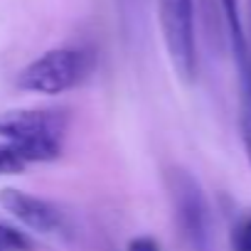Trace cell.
<instances>
[{
  "instance_id": "1",
  "label": "cell",
  "mask_w": 251,
  "mask_h": 251,
  "mask_svg": "<svg viewBox=\"0 0 251 251\" xmlns=\"http://www.w3.org/2000/svg\"><path fill=\"white\" fill-rule=\"evenodd\" d=\"M67 116L52 108H20L0 113V138L25 146L40 163H52L62 155Z\"/></svg>"
},
{
  "instance_id": "2",
  "label": "cell",
  "mask_w": 251,
  "mask_h": 251,
  "mask_svg": "<svg viewBox=\"0 0 251 251\" xmlns=\"http://www.w3.org/2000/svg\"><path fill=\"white\" fill-rule=\"evenodd\" d=\"M94 67L91 52L81 47H54L32 59L15 79L18 89L32 94H64L79 86Z\"/></svg>"
},
{
  "instance_id": "3",
  "label": "cell",
  "mask_w": 251,
  "mask_h": 251,
  "mask_svg": "<svg viewBox=\"0 0 251 251\" xmlns=\"http://www.w3.org/2000/svg\"><path fill=\"white\" fill-rule=\"evenodd\" d=\"M168 195L175 209L177 226L192 251H212V214L200 182L182 168H173L165 175Z\"/></svg>"
},
{
  "instance_id": "4",
  "label": "cell",
  "mask_w": 251,
  "mask_h": 251,
  "mask_svg": "<svg viewBox=\"0 0 251 251\" xmlns=\"http://www.w3.org/2000/svg\"><path fill=\"white\" fill-rule=\"evenodd\" d=\"M158 20L165 42V52L175 74L190 84L197 74L195 47V8L192 0H158Z\"/></svg>"
},
{
  "instance_id": "5",
  "label": "cell",
  "mask_w": 251,
  "mask_h": 251,
  "mask_svg": "<svg viewBox=\"0 0 251 251\" xmlns=\"http://www.w3.org/2000/svg\"><path fill=\"white\" fill-rule=\"evenodd\" d=\"M0 207L10 217H15L23 226L37 231V234H59L64 231L67 222L62 209L32 192L18 190V187H3L0 190Z\"/></svg>"
},
{
  "instance_id": "6",
  "label": "cell",
  "mask_w": 251,
  "mask_h": 251,
  "mask_svg": "<svg viewBox=\"0 0 251 251\" xmlns=\"http://www.w3.org/2000/svg\"><path fill=\"white\" fill-rule=\"evenodd\" d=\"M222 8V18H224V30H226V40L236 62L239 74L246 72L249 59H251V47H249V30L244 25V15L239 8V0H219Z\"/></svg>"
},
{
  "instance_id": "7",
  "label": "cell",
  "mask_w": 251,
  "mask_h": 251,
  "mask_svg": "<svg viewBox=\"0 0 251 251\" xmlns=\"http://www.w3.org/2000/svg\"><path fill=\"white\" fill-rule=\"evenodd\" d=\"M35 163H40L37 155L32 151H27L25 146H18L13 141H0V177L18 175Z\"/></svg>"
},
{
  "instance_id": "8",
  "label": "cell",
  "mask_w": 251,
  "mask_h": 251,
  "mask_svg": "<svg viewBox=\"0 0 251 251\" xmlns=\"http://www.w3.org/2000/svg\"><path fill=\"white\" fill-rule=\"evenodd\" d=\"M0 251H35V249L25 231H20L8 222H0Z\"/></svg>"
},
{
  "instance_id": "9",
  "label": "cell",
  "mask_w": 251,
  "mask_h": 251,
  "mask_svg": "<svg viewBox=\"0 0 251 251\" xmlns=\"http://www.w3.org/2000/svg\"><path fill=\"white\" fill-rule=\"evenodd\" d=\"M231 251H251V214L244 217L231 231Z\"/></svg>"
},
{
  "instance_id": "10",
  "label": "cell",
  "mask_w": 251,
  "mask_h": 251,
  "mask_svg": "<svg viewBox=\"0 0 251 251\" xmlns=\"http://www.w3.org/2000/svg\"><path fill=\"white\" fill-rule=\"evenodd\" d=\"M116 3H118L121 18H123V20H128V18H138V15H141L146 0H116Z\"/></svg>"
},
{
  "instance_id": "11",
  "label": "cell",
  "mask_w": 251,
  "mask_h": 251,
  "mask_svg": "<svg viewBox=\"0 0 251 251\" xmlns=\"http://www.w3.org/2000/svg\"><path fill=\"white\" fill-rule=\"evenodd\" d=\"M128 251H160V244L153 236H136L128 241Z\"/></svg>"
},
{
  "instance_id": "12",
  "label": "cell",
  "mask_w": 251,
  "mask_h": 251,
  "mask_svg": "<svg viewBox=\"0 0 251 251\" xmlns=\"http://www.w3.org/2000/svg\"><path fill=\"white\" fill-rule=\"evenodd\" d=\"M246 5H249V47H251V0H246ZM251 72V59H249V67H246V72H241L239 76H244V74H249Z\"/></svg>"
}]
</instances>
